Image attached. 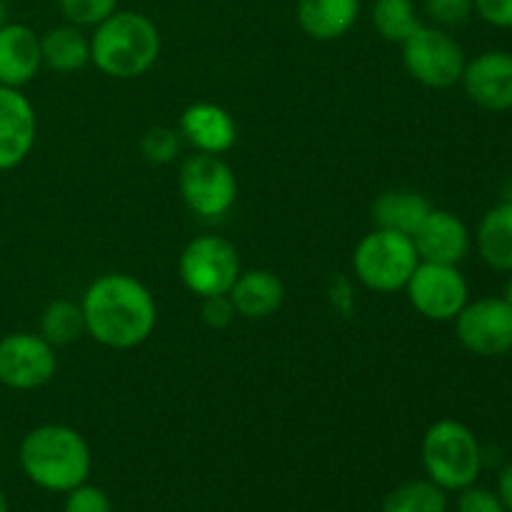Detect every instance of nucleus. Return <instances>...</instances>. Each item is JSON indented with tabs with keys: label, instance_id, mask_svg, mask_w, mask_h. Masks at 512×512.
<instances>
[{
	"label": "nucleus",
	"instance_id": "14",
	"mask_svg": "<svg viewBox=\"0 0 512 512\" xmlns=\"http://www.w3.org/2000/svg\"><path fill=\"white\" fill-rule=\"evenodd\" d=\"M413 245L423 263L460 265L470 253L473 235L460 215L433 208L413 235Z\"/></svg>",
	"mask_w": 512,
	"mask_h": 512
},
{
	"label": "nucleus",
	"instance_id": "7",
	"mask_svg": "<svg viewBox=\"0 0 512 512\" xmlns=\"http://www.w3.org/2000/svg\"><path fill=\"white\" fill-rule=\"evenodd\" d=\"M400 48L408 75L425 88H453L463 78L468 63L463 45L438 25H420Z\"/></svg>",
	"mask_w": 512,
	"mask_h": 512
},
{
	"label": "nucleus",
	"instance_id": "18",
	"mask_svg": "<svg viewBox=\"0 0 512 512\" xmlns=\"http://www.w3.org/2000/svg\"><path fill=\"white\" fill-rule=\"evenodd\" d=\"M295 18L308 38L330 43L353 30L360 18V0H298Z\"/></svg>",
	"mask_w": 512,
	"mask_h": 512
},
{
	"label": "nucleus",
	"instance_id": "21",
	"mask_svg": "<svg viewBox=\"0 0 512 512\" xmlns=\"http://www.w3.org/2000/svg\"><path fill=\"white\" fill-rule=\"evenodd\" d=\"M43 65L53 73L70 75L83 70L90 63V38L78 25H55L40 35Z\"/></svg>",
	"mask_w": 512,
	"mask_h": 512
},
{
	"label": "nucleus",
	"instance_id": "3",
	"mask_svg": "<svg viewBox=\"0 0 512 512\" xmlns=\"http://www.w3.org/2000/svg\"><path fill=\"white\" fill-rule=\"evenodd\" d=\"M160 30L148 15L115 10L90 35V63L115 80L143 78L160 58Z\"/></svg>",
	"mask_w": 512,
	"mask_h": 512
},
{
	"label": "nucleus",
	"instance_id": "6",
	"mask_svg": "<svg viewBox=\"0 0 512 512\" xmlns=\"http://www.w3.org/2000/svg\"><path fill=\"white\" fill-rule=\"evenodd\" d=\"M178 190L195 218L220 220L238 200V178L220 155L195 153L180 165Z\"/></svg>",
	"mask_w": 512,
	"mask_h": 512
},
{
	"label": "nucleus",
	"instance_id": "32",
	"mask_svg": "<svg viewBox=\"0 0 512 512\" xmlns=\"http://www.w3.org/2000/svg\"><path fill=\"white\" fill-rule=\"evenodd\" d=\"M475 13L488 25L500 30H512V0H473Z\"/></svg>",
	"mask_w": 512,
	"mask_h": 512
},
{
	"label": "nucleus",
	"instance_id": "33",
	"mask_svg": "<svg viewBox=\"0 0 512 512\" xmlns=\"http://www.w3.org/2000/svg\"><path fill=\"white\" fill-rule=\"evenodd\" d=\"M498 498L500 503H503L505 512H512V463H508L503 470H500Z\"/></svg>",
	"mask_w": 512,
	"mask_h": 512
},
{
	"label": "nucleus",
	"instance_id": "25",
	"mask_svg": "<svg viewBox=\"0 0 512 512\" xmlns=\"http://www.w3.org/2000/svg\"><path fill=\"white\" fill-rule=\"evenodd\" d=\"M180 133L168 128V125H155L148 128L140 138V153L148 163L153 165H168L178 158L180 153Z\"/></svg>",
	"mask_w": 512,
	"mask_h": 512
},
{
	"label": "nucleus",
	"instance_id": "30",
	"mask_svg": "<svg viewBox=\"0 0 512 512\" xmlns=\"http://www.w3.org/2000/svg\"><path fill=\"white\" fill-rule=\"evenodd\" d=\"M458 512H505V508L495 493L470 485V488L460 490Z\"/></svg>",
	"mask_w": 512,
	"mask_h": 512
},
{
	"label": "nucleus",
	"instance_id": "27",
	"mask_svg": "<svg viewBox=\"0 0 512 512\" xmlns=\"http://www.w3.org/2000/svg\"><path fill=\"white\" fill-rule=\"evenodd\" d=\"M423 10L438 28H460L475 13L473 0H423Z\"/></svg>",
	"mask_w": 512,
	"mask_h": 512
},
{
	"label": "nucleus",
	"instance_id": "11",
	"mask_svg": "<svg viewBox=\"0 0 512 512\" xmlns=\"http://www.w3.org/2000/svg\"><path fill=\"white\" fill-rule=\"evenodd\" d=\"M453 323L458 343L468 353L480 358H500L512 350V305L503 295L468 300Z\"/></svg>",
	"mask_w": 512,
	"mask_h": 512
},
{
	"label": "nucleus",
	"instance_id": "17",
	"mask_svg": "<svg viewBox=\"0 0 512 512\" xmlns=\"http://www.w3.org/2000/svg\"><path fill=\"white\" fill-rule=\"evenodd\" d=\"M230 300L240 318L265 320L280 310L285 300V285L280 275L268 268L240 270L238 280L230 288Z\"/></svg>",
	"mask_w": 512,
	"mask_h": 512
},
{
	"label": "nucleus",
	"instance_id": "35",
	"mask_svg": "<svg viewBox=\"0 0 512 512\" xmlns=\"http://www.w3.org/2000/svg\"><path fill=\"white\" fill-rule=\"evenodd\" d=\"M503 298H505V300H508V303L512 305V273H510L508 283H505V288H503Z\"/></svg>",
	"mask_w": 512,
	"mask_h": 512
},
{
	"label": "nucleus",
	"instance_id": "9",
	"mask_svg": "<svg viewBox=\"0 0 512 512\" xmlns=\"http://www.w3.org/2000/svg\"><path fill=\"white\" fill-rule=\"evenodd\" d=\"M405 293L410 305L433 323H453L470 300L468 280L458 265L423 263V260L410 275Z\"/></svg>",
	"mask_w": 512,
	"mask_h": 512
},
{
	"label": "nucleus",
	"instance_id": "31",
	"mask_svg": "<svg viewBox=\"0 0 512 512\" xmlns=\"http://www.w3.org/2000/svg\"><path fill=\"white\" fill-rule=\"evenodd\" d=\"M328 303H330V308H333V313H338L340 318H350L355 310L353 280L345 278V275H338V278L330 280Z\"/></svg>",
	"mask_w": 512,
	"mask_h": 512
},
{
	"label": "nucleus",
	"instance_id": "22",
	"mask_svg": "<svg viewBox=\"0 0 512 512\" xmlns=\"http://www.w3.org/2000/svg\"><path fill=\"white\" fill-rule=\"evenodd\" d=\"M38 333L48 340L53 348H65V345L78 343L85 333V315L80 303L68 298H58L45 305L40 313Z\"/></svg>",
	"mask_w": 512,
	"mask_h": 512
},
{
	"label": "nucleus",
	"instance_id": "20",
	"mask_svg": "<svg viewBox=\"0 0 512 512\" xmlns=\"http://www.w3.org/2000/svg\"><path fill=\"white\" fill-rule=\"evenodd\" d=\"M430 210H433V205L418 190H385L373 203V220L375 228L393 230V233H403L413 238L415 230L423 225Z\"/></svg>",
	"mask_w": 512,
	"mask_h": 512
},
{
	"label": "nucleus",
	"instance_id": "12",
	"mask_svg": "<svg viewBox=\"0 0 512 512\" xmlns=\"http://www.w3.org/2000/svg\"><path fill=\"white\" fill-rule=\"evenodd\" d=\"M38 140V115L20 88L0 85V173L28 160Z\"/></svg>",
	"mask_w": 512,
	"mask_h": 512
},
{
	"label": "nucleus",
	"instance_id": "5",
	"mask_svg": "<svg viewBox=\"0 0 512 512\" xmlns=\"http://www.w3.org/2000/svg\"><path fill=\"white\" fill-rule=\"evenodd\" d=\"M420 265L413 238L393 230L375 228L360 238L353 253V273L363 288L390 295L405 290Z\"/></svg>",
	"mask_w": 512,
	"mask_h": 512
},
{
	"label": "nucleus",
	"instance_id": "26",
	"mask_svg": "<svg viewBox=\"0 0 512 512\" xmlns=\"http://www.w3.org/2000/svg\"><path fill=\"white\" fill-rule=\"evenodd\" d=\"M60 13L70 25L95 28L118 10L120 0H58Z\"/></svg>",
	"mask_w": 512,
	"mask_h": 512
},
{
	"label": "nucleus",
	"instance_id": "28",
	"mask_svg": "<svg viewBox=\"0 0 512 512\" xmlns=\"http://www.w3.org/2000/svg\"><path fill=\"white\" fill-rule=\"evenodd\" d=\"M63 512H113V503L105 495V490L83 483L65 493Z\"/></svg>",
	"mask_w": 512,
	"mask_h": 512
},
{
	"label": "nucleus",
	"instance_id": "19",
	"mask_svg": "<svg viewBox=\"0 0 512 512\" xmlns=\"http://www.w3.org/2000/svg\"><path fill=\"white\" fill-rule=\"evenodd\" d=\"M475 248L483 263L498 273H512V200L493 205L480 218Z\"/></svg>",
	"mask_w": 512,
	"mask_h": 512
},
{
	"label": "nucleus",
	"instance_id": "16",
	"mask_svg": "<svg viewBox=\"0 0 512 512\" xmlns=\"http://www.w3.org/2000/svg\"><path fill=\"white\" fill-rule=\"evenodd\" d=\"M43 68L40 35L30 25L5 23L0 28V85L20 88L33 83Z\"/></svg>",
	"mask_w": 512,
	"mask_h": 512
},
{
	"label": "nucleus",
	"instance_id": "1",
	"mask_svg": "<svg viewBox=\"0 0 512 512\" xmlns=\"http://www.w3.org/2000/svg\"><path fill=\"white\" fill-rule=\"evenodd\" d=\"M80 308L85 333L110 350H133L150 340L158 325L153 293L128 273H103L85 288Z\"/></svg>",
	"mask_w": 512,
	"mask_h": 512
},
{
	"label": "nucleus",
	"instance_id": "36",
	"mask_svg": "<svg viewBox=\"0 0 512 512\" xmlns=\"http://www.w3.org/2000/svg\"><path fill=\"white\" fill-rule=\"evenodd\" d=\"M0 512H8V498H5L3 490H0Z\"/></svg>",
	"mask_w": 512,
	"mask_h": 512
},
{
	"label": "nucleus",
	"instance_id": "34",
	"mask_svg": "<svg viewBox=\"0 0 512 512\" xmlns=\"http://www.w3.org/2000/svg\"><path fill=\"white\" fill-rule=\"evenodd\" d=\"M8 23V5H5V0H0V28Z\"/></svg>",
	"mask_w": 512,
	"mask_h": 512
},
{
	"label": "nucleus",
	"instance_id": "23",
	"mask_svg": "<svg viewBox=\"0 0 512 512\" xmlns=\"http://www.w3.org/2000/svg\"><path fill=\"white\" fill-rule=\"evenodd\" d=\"M370 18L380 38L398 45H403L423 25L413 0H375Z\"/></svg>",
	"mask_w": 512,
	"mask_h": 512
},
{
	"label": "nucleus",
	"instance_id": "37",
	"mask_svg": "<svg viewBox=\"0 0 512 512\" xmlns=\"http://www.w3.org/2000/svg\"><path fill=\"white\" fill-rule=\"evenodd\" d=\"M0 450H3V438H0Z\"/></svg>",
	"mask_w": 512,
	"mask_h": 512
},
{
	"label": "nucleus",
	"instance_id": "8",
	"mask_svg": "<svg viewBox=\"0 0 512 512\" xmlns=\"http://www.w3.org/2000/svg\"><path fill=\"white\" fill-rule=\"evenodd\" d=\"M240 270L238 248L220 235H198L178 258L180 280L200 300L228 295Z\"/></svg>",
	"mask_w": 512,
	"mask_h": 512
},
{
	"label": "nucleus",
	"instance_id": "24",
	"mask_svg": "<svg viewBox=\"0 0 512 512\" xmlns=\"http://www.w3.org/2000/svg\"><path fill=\"white\" fill-rule=\"evenodd\" d=\"M448 498L433 480H410L390 490L383 500V512H445Z\"/></svg>",
	"mask_w": 512,
	"mask_h": 512
},
{
	"label": "nucleus",
	"instance_id": "29",
	"mask_svg": "<svg viewBox=\"0 0 512 512\" xmlns=\"http://www.w3.org/2000/svg\"><path fill=\"white\" fill-rule=\"evenodd\" d=\"M235 308L230 295H213V298H203V308H200V318L208 328L225 330L235 320Z\"/></svg>",
	"mask_w": 512,
	"mask_h": 512
},
{
	"label": "nucleus",
	"instance_id": "4",
	"mask_svg": "<svg viewBox=\"0 0 512 512\" xmlns=\"http://www.w3.org/2000/svg\"><path fill=\"white\" fill-rule=\"evenodd\" d=\"M423 465L428 478L443 490H465L483 470V448L468 425L443 418L425 430Z\"/></svg>",
	"mask_w": 512,
	"mask_h": 512
},
{
	"label": "nucleus",
	"instance_id": "10",
	"mask_svg": "<svg viewBox=\"0 0 512 512\" xmlns=\"http://www.w3.org/2000/svg\"><path fill=\"white\" fill-rule=\"evenodd\" d=\"M55 373L58 355L40 333H8L0 338V385L28 393L45 388Z\"/></svg>",
	"mask_w": 512,
	"mask_h": 512
},
{
	"label": "nucleus",
	"instance_id": "13",
	"mask_svg": "<svg viewBox=\"0 0 512 512\" xmlns=\"http://www.w3.org/2000/svg\"><path fill=\"white\" fill-rule=\"evenodd\" d=\"M460 83L468 98L483 110L490 113L512 110V53L488 50L475 55L465 63Z\"/></svg>",
	"mask_w": 512,
	"mask_h": 512
},
{
	"label": "nucleus",
	"instance_id": "2",
	"mask_svg": "<svg viewBox=\"0 0 512 512\" xmlns=\"http://www.w3.org/2000/svg\"><path fill=\"white\" fill-rule=\"evenodd\" d=\"M25 478L48 493H70L88 483L93 470L90 445L75 428L60 423L28 430L18 450Z\"/></svg>",
	"mask_w": 512,
	"mask_h": 512
},
{
	"label": "nucleus",
	"instance_id": "15",
	"mask_svg": "<svg viewBox=\"0 0 512 512\" xmlns=\"http://www.w3.org/2000/svg\"><path fill=\"white\" fill-rule=\"evenodd\" d=\"M180 138L193 145L195 153L223 155L238 143V123L218 103H193L180 113Z\"/></svg>",
	"mask_w": 512,
	"mask_h": 512
}]
</instances>
